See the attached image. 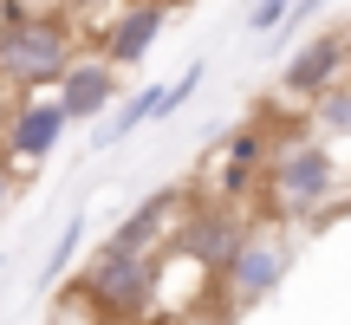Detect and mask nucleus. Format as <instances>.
<instances>
[{
  "label": "nucleus",
  "mask_w": 351,
  "mask_h": 325,
  "mask_svg": "<svg viewBox=\"0 0 351 325\" xmlns=\"http://www.w3.org/2000/svg\"><path fill=\"white\" fill-rule=\"evenodd\" d=\"M0 72L13 85H46L65 72V26L59 20H7L0 33Z\"/></svg>",
  "instance_id": "f257e3e1"
},
{
  "label": "nucleus",
  "mask_w": 351,
  "mask_h": 325,
  "mask_svg": "<svg viewBox=\"0 0 351 325\" xmlns=\"http://www.w3.org/2000/svg\"><path fill=\"white\" fill-rule=\"evenodd\" d=\"M78 300H91L111 319H137L143 300H150V261H143V254H111L104 248V261L91 267V280L78 287Z\"/></svg>",
  "instance_id": "f03ea898"
},
{
  "label": "nucleus",
  "mask_w": 351,
  "mask_h": 325,
  "mask_svg": "<svg viewBox=\"0 0 351 325\" xmlns=\"http://www.w3.org/2000/svg\"><path fill=\"white\" fill-rule=\"evenodd\" d=\"M332 182H339V169H332V150H319V143L287 150V156H280V169H274V195H280V208H287V215L326 202Z\"/></svg>",
  "instance_id": "7ed1b4c3"
},
{
  "label": "nucleus",
  "mask_w": 351,
  "mask_h": 325,
  "mask_svg": "<svg viewBox=\"0 0 351 325\" xmlns=\"http://www.w3.org/2000/svg\"><path fill=\"white\" fill-rule=\"evenodd\" d=\"M221 267H228V287H234L241 300H261V293H274L280 274H287V248H280L274 234H241Z\"/></svg>",
  "instance_id": "20e7f679"
},
{
  "label": "nucleus",
  "mask_w": 351,
  "mask_h": 325,
  "mask_svg": "<svg viewBox=\"0 0 351 325\" xmlns=\"http://www.w3.org/2000/svg\"><path fill=\"white\" fill-rule=\"evenodd\" d=\"M156 26H163V7H130L124 20L111 26V46H104V65H137L143 52L156 46Z\"/></svg>",
  "instance_id": "39448f33"
},
{
  "label": "nucleus",
  "mask_w": 351,
  "mask_h": 325,
  "mask_svg": "<svg viewBox=\"0 0 351 325\" xmlns=\"http://www.w3.org/2000/svg\"><path fill=\"white\" fill-rule=\"evenodd\" d=\"M111 98H117L111 65H72V72H65V98H59V111H65V117H98Z\"/></svg>",
  "instance_id": "423d86ee"
},
{
  "label": "nucleus",
  "mask_w": 351,
  "mask_h": 325,
  "mask_svg": "<svg viewBox=\"0 0 351 325\" xmlns=\"http://www.w3.org/2000/svg\"><path fill=\"white\" fill-rule=\"evenodd\" d=\"M234 241H241V221H234V215H195L189 234H182V254H189V261H202V267H221L228 254H234Z\"/></svg>",
  "instance_id": "0eeeda50"
},
{
  "label": "nucleus",
  "mask_w": 351,
  "mask_h": 325,
  "mask_svg": "<svg viewBox=\"0 0 351 325\" xmlns=\"http://www.w3.org/2000/svg\"><path fill=\"white\" fill-rule=\"evenodd\" d=\"M339 65H345V33H326L319 46H306L300 59L287 65V91H326Z\"/></svg>",
  "instance_id": "6e6552de"
},
{
  "label": "nucleus",
  "mask_w": 351,
  "mask_h": 325,
  "mask_svg": "<svg viewBox=\"0 0 351 325\" xmlns=\"http://www.w3.org/2000/svg\"><path fill=\"white\" fill-rule=\"evenodd\" d=\"M59 130H65V111L59 104H33V111H20V124H13V156H46L52 143H59Z\"/></svg>",
  "instance_id": "1a4fd4ad"
},
{
  "label": "nucleus",
  "mask_w": 351,
  "mask_h": 325,
  "mask_svg": "<svg viewBox=\"0 0 351 325\" xmlns=\"http://www.w3.org/2000/svg\"><path fill=\"white\" fill-rule=\"evenodd\" d=\"M169 208H176V189H163V195H150V202H143V208H137V215H130V221H124V228L111 234V254H143V241L156 234V221H163Z\"/></svg>",
  "instance_id": "9d476101"
},
{
  "label": "nucleus",
  "mask_w": 351,
  "mask_h": 325,
  "mask_svg": "<svg viewBox=\"0 0 351 325\" xmlns=\"http://www.w3.org/2000/svg\"><path fill=\"white\" fill-rule=\"evenodd\" d=\"M261 162V137L254 130H241L234 143H228V169H221V195H247V169Z\"/></svg>",
  "instance_id": "9b49d317"
},
{
  "label": "nucleus",
  "mask_w": 351,
  "mask_h": 325,
  "mask_svg": "<svg viewBox=\"0 0 351 325\" xmlns=\"http://www.w3.org/2000/svg\"><path fill=\"white\" fill-rule=\"evenodd\" d=\"M150 117H156V91H143V98H130L124 111H117L111 124H104V137H98V150H111V143H124L130 130H137V124H150Z\"/></svg>",
  "instance_id": "f8f14e48"
},
{
  "label": "nucleus",
  "mask_w": 351,
  "mask_h": 325,
  "mask_svg": "<svg viewBox=\"0 0 351 325\" xmlns=\"http://www.w3.org/2000/svg\"><path fill=\"white\" fill-rule=\"evenodd\" d=\"M78 234H85V221L72 215V221H65V234H59V248H52V261L39 267V287H52V280H59L65 267H72V254H78Z\"/></svg>",
  "instance_id": "ddd939ff"
},
{
  "label": "nucleus",
  "mask_w": 351,
  "mask_h": 325,
  "mask_svg": "<svg viewBox=\"0 0 351 325\" xmlns=\"http://www.w3.org/2000/svg\"><path fill=\"white\" fill-rule=\"evenodd\" d=\"M326 124H332V130L351 124V91H345V85H326Z\"/></svg>",
  "instance_id": "4468645a"
},
{
  "label": "nucleus",
  "mask_w": 351,
  "mask_h": 325,
  "mask_svg": "<svg viewBox=\"0 0 351 325\" xmlns=\"http://www.w3.org/2000/svg\"><path fill=\"white\" fill-rule=\"evenodd\" d=\"M287 7H293V0H254V13H247V20L267 33V26H280V20H287Z\"/></svg>",
  "instance_id": "2eb2a0df"
},
{
  "label": "nucleus",
  "mask_w": 351,
  "mask_h": 325,
  "mask_svg": "<svg viewBox=\"0 0 351 325\" xmlns=\"http://www.w3.org/2000/svg\"><path fill=\"white\" fill-rule=\"evenodd\" d=\"M313 7H326V0H293V7H287V13H293V26H300V20H306Z\"/></svg>",
  "instance_id": "dca6fc26"
},
{
  "label": "nucleus",
  "mask_w": 351,
  "mask_h": 325,
  "mask_svg": "<svg viewBox=\"0 0 351 325\" xmlns=\"http://www.w3.org/2000/svg\"><path fill=\"white\" fill-rule=\"evenodd\" d=\"M0 202H7V176H0Z\"/></svg>",
  "instance_id": "f3484780"
}]
</instances>
